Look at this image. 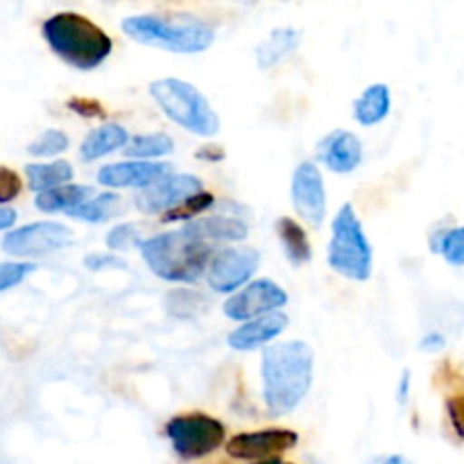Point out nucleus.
I'll return each mask as SVG.
<instances>
[{"label":"nucleus","mask_w":464,"mask_h":464,"mask_svg":"<svg viewBox=\"0 0 464 464\" xmlns=\"http://www.w3.org/2000/svg\"><path fill=\"white\" fill-rule=\"evenodd\" d=\"M315 352L304 340L267 344L261 358L263 401L275 417L290 415L302 406L313 385Z\"/></svg>","instance_id":"nucleus-1"},{"label":"nucleus","mask_w":464,"mask_h":464,"mask_svg":"<svg viewBox=\"0 0 464 464\" xmlns=\"http://www.w3.org/2000/svg\"><path fill=\"white\" fill-rule=\"evenodd\" d=\"M122 32L136 44L177 54H199L216 41V30L190 14H136L122 21Z\"/></svg>","instance_id":"nucleus-2"},{"label":"nucleus","mask_w":464,"mask_h":464,"mask_svg":"<svg viewBox=\"0 0 464 464\" xmlns=\"http://www.w3.org/2000/svg\"><path fill=\"white\" fill-rule=\"evenodd\" d=\"M45 44L68 66L77 71H95L107 62L113 41L91 18L75 12H59L41 27Z\"/></svg>","instance_id":"nucleus-3"},{"label":"nucleus","mask_w":464,"mask_h":464,"mask_svg":"<svg viewBox=\"0 0 464 464\" xmlns=\"http://www.w3.org/2000/svg\"><path fill=\"white\" fill-rule=\"evenodd\" d=\"M139 252L145 266L168 284H198L213 256L211 245L188 231H166L140 240Z\"/></svg>","instance_id":"nucleus-4"},{"label":"nucleus","mask_w":464,"mask_h":464,"mask_svg":"<svg viewBox=\"0 0 464 464\" xmlns=\"http://www.w3.org/2000/svg\"><path fill=\"white\" fill-rule=\"evenodd\" d=\"M150 95L168 121L202 139H213L220 131V116L198 86L177 77H163L150 84Z\"/></svg>","instance_id":"nucleus-5"},{"label":"nucleus","mask_w":464,"mask_h":464,"mask_svg":"<svg viewBox=\"0 0 464 464\" xmlns=\"http://www.w3.org/2000/svg\"><path fill=\"white\" fill-rule=\"evenodd\" d=\"M331 270L349 281H370L374 272V247L365 234L353 204H343L331 220V240L326 249Z\"/></svg>","instance_id":"nucleus-6"},{"label":"nucleus","mask_w":464,"mask_h":464,"mask_svg":"<svg viewBox=\"0 0 464 464\" xmlns=\"http://www.w3.org/2000/svg\"><path fill=\"white\" fill-rule=\"evenodd\" d=\"M166 435L177 456L184 460H199L225 444L227 429L216 417L188 412L172 417L166 424Z\"/></svg>","instance_id":"nucleus-7"},{"label":"nucleus","mask_w":464,"mask_h":464,"mask_svg":"<svg viewBox=\"0 0 464 464\" xmlns=\"http://www.w3.org/2000/svg\"><path fill=\"white\" fill-rule=\"evenodd\" d=\"M71 243V227L54 220H41L23 225L18 229H9V234H5L3 238V249L12 258L27 261V258L48 256V254L59 252Z\"/></svg>","instance_id":"nucleus-8"},{"label":"nucleus","mask_w":464,"mask_h":464,"mask_svg":"<svg viewBox=\"0 0 464 464\" xmlns=\"http://www.w3.org/2000/svg\"><path fill=\"white\" fill-rule=\"evenodd\" d=\"M261 266V254L252 247H225L216 252L208 261L207 284L213 293L229 295L252 281Z\"/></svg>","instance_id":"nucleus-9"},{"label":"nucleus","mask_w":464,"mask_h":464,"mask_svg":"<svg viewBox=\"0 0 464 464\" xmlns=\"http://www.w3.org/2000/svg\"><path fill=\"white\" fill-rule=\"evenodd\" d=\"M288 304V293L272 279H254L245 284L225 302L222 311L234 322H249L254 317L281 311Z\"/></svg>","instance_id":"nucleus-10"},{"label":"nucleus","mask_w":464,"mask_h":464,"mask_svg":"<svg viewBox=\"0 0 464 464\" xmlns=\"http://www.w3.org/2000/svg\"><path fill=\"white\" fill-rule=\"evenodd\" d=\"M290 198H293V207L302 220L308 225L320 227L326 220V186L324 177H322L320 168L313 161H302L293 172V181H290Z\"/></svg>","instance_id":"nucleus-11"},{"label":"nucleus","mask_w":464,"mask_h":464,"mask_svg":"<svg viewBox=\"0 0 464 464\" xmlns=\"http://www.w3.org/2000/svg\"><path fill=\"white\" fill-rule=\"evenodd\" d=\"M202 190L204 184L199 177L188 175V172H170L150 188L140 190L139 198H136V207L145 216H159V213L172 211Z\"/></svg>","instance_id":"nucleus-12"},{"label":"nucleus","mask_w":464,"mask_h":464,"mask_svg":"<svg viewBox=\"0 0 464 464\" xmlns=\"http://www.w3.org/2000/svg\"><path fill=\"white\" fill-rule=\"evenodd\" d=\"M299 435L290 429H263L238 433L227 442V453L236 460H272L297 447Z\"/></svg>","instance_id":"nucleus-13"},{"label":"nucleus","mask_w":464,"mask_h":464,"mask_svg":"<svg viewBox=\"0 0 464 464\" xmlns=\"http://www.w3.org/2000/svg\"><path fill=\"white\" fill-rule=\"evenodd\" d=\"M172 166L166 161H122L109 163L98 170V181L107 188H139L145 190L166 175H170Z\"/></svg>","instance_id":"nucleus-14"},{"label":"nucleus","mask_w":464,"mask_h":464,"mask_svg":"<svg viewBox=\"0 0 464 464\" xmlns=\"http://www.w3.org/2000/svg\"><path fill=\"white\" fill-rule=\"evenodd\" d=\"M362 140L349 130H334L317 143V159L335 175H349L362 163Z\"/></svg>","instance_id":"nucleus-15"},{"label":"nucleus","mask_w":464,"mask_h":464,"mask_svg":"<svg viewBox=\"0 0 464 464\" xmlns=\"http://www.w3.org/2000/svg\"><path fill=\"white\" fill-rule=\"evenodd\" d=\"M288 315L284 311L267 313V315L254 317V320L245 322L238 329L231 331L227 343L236 352H254V349L267 347L275 338H279L285 329H288Z\"/></svg>","instance_id":"nucleus-16"},{"label":"nucleus","mask_w":464,"mask_h":464,"mask_svg":"<svg viewBox=\"0 0 464 464\" xmlns=\"http://www.w3.org/2000/svg\"><path fill=\"white\" fill-rule=\"evenodd\" d=\"M184 231L199 238L202 243H238L249 236L247 222L234 216H199L186 222Z\"/></svg>","instance_id":"nucleus-17"},{"label":"nucleus","mask_w":464,"mask_h":464,"mask_svg":"<svg viewBox=\"0 0 464 464\" xmlns=\"http://www.w3.org/2000/svg\"><path fill=\"white\" fill-rule=\"evenodd\" d=\"M392 111V93L383 82L370 84L356 100H353V118L358 125L374 127L383 122Z\"/></svg>","instance_id":"nucleus-18"},{"label":"nucleus","mask_w":464,"mask_h":464,"mask_svg":"<svg viewBox=\"0 0 464 464\" xmlns=\"http://www.w3.org/2000/svg\"><path fill=\"white\" fill-rule=\"evenodd\" d=\"M127 140H130V131L125 127L118 125V122H107V125L95 127L86 134V139L82 140L80 154L86 163L98 161V159L125 148Z\"/></svg>","instance_id":"nucleus-19"},{"label":"nucleus","mask_w":464,"mask_h":464,"mask_svg":"<svg viewBox=\"0 0 464 464\" xmlns=\"http://www.w3.org/2000/svg\"><path fill=\"white\" fill-rule=\"evenodd\" d=\"M299 44H302V32L295 30V27H276L267 39H263L256 45L258 68L267 71V68L276 66L285 57H290L299 48Z\"/></svg>","instance_id":"nucleus-20"},{"label":"nucleus","mask_w":464,"mask_h":464,"mask_svg":"<svg viewBox=\"0 0 464 464\" xmlns=\"http://www.w3.org/2000/svg\"><path fill=\"white\" fill-rule=\"evenodd\" d=\"M275 231H276V238H279L285 258H288L293 266L302 267V266H306V263H311V258H313L311 240H308L306 229H304L297 220H293V218H288V216L279 218V220L275 222Z\"/></svg>","instance_id":"nucleus-21"},{"label":"nucleus","mask_w":464,"mask_h":464,"mask_svg":"<svg viewBox=\"0 0 464 464\" xmlns=\"http://www.w3.org/2000/svg\"><path fill=\"white\" fill-rule=\"evenodd\" d=\"M95 195L93 186L86 184H63L53 190H45L34 198V207L44 213H68L84 204Z\"/></svg>","instance_id":"nucleus-22"},{"label":"nucleus","mask_w":464,"mask_h":464,"mask_svg":"<svg viewBox=\"0 0 464 464\" xmlns=\"http://www.w3.org/2000/svg\"><path fill=\"white\" fill-rule=\"evenodd\" d=\"M25 177L30 190H34L39 195L45 193V190L57 188V186L71 184L72 177H75V170H72V166L68 161L57 159V161L50 163H27Z\"/></svg>","instance_id":"nucleus-23"},{"label":"nucleus","mask_w":464,"mask_h":464,"mask_svg":"<svg viewBox=\"0 0 464 464\" xmlns=\"http://www.w3.org/2000/svg\"><path fill=\"white\" fill-rule=\"evenodd\" d=\"M118 211H121V195L109 190V193L93 195V198L86 199L84 204H80L77 208L68 211L66 216L82 222H89V225H100V222L111 220Z\"/></svg>","instance_id":"nucleus-24"},{"label":"nucleus","mask_w":464,"mask_h":464,"mask_svg":"<svg viewBox=\"0 0 464 464\" xmlns=\"http://www.w3.org/2000/svg\"><path fill=\"white\" fill-rule=\"evenodd\" d=\"M125 154L131 159H139V161H145V159H161L172 154L175 150V140L170 139L163 131H154V134H139L134 139L127 140Z\"/></svg>","instance_id":"nucleus-25"},{"label":"nucleus","mask_w":464,"mask_h":464,"mask_svg":"<svg viewBox=\"0 0 464 464\" xmlns=\"http://www.w3.org/2000/svg\"><path fill=\"white\" fill-rule=\"evenodd\" d=\"M433 249L453 267L464 266V229L453 227V229L442 231L433 238Z\"/></svg>","instance_id":"nucleus-26"},{"label":"nucleus","mask_w":464,"mask_h":464,"mask_svg":"<svg viewBox=\"0 0 464 464\" xmlns=\"http://www.w3.org/2000/svg\"><path fill=\"white\" fill-rule=\"evenodd\" d=\"M68 150V136L63 134L62 130H45L27 145V152L32 157H41V159H48V157H57V154L66 152Z\"/></svg>","instance_id":"nucleus-27"},{"label":"nucleus","mask_w":464,"mask_h":464,"mask_svg":"<svg viewBox=\"0 0 464 464\" xmlns=\"http://www.w3.org/2000/svg\"><path fill=\"white\" fill-rule=\"evenodd\" d=\"M208 207H213V195L211 193H198L193 195V198L186 199L184 204H179L177 208H172V211H168L166 216H163V220L166 222H172V220H195V218L202 216L204 211H207Z\"/></svg>","instance_id":"nucleus-28"},{"label":"nucleus","mask_w":464,"mask_h":464,"mask_svg":"<svg viewBox=\"0 0 464 464\" xmlns=\"http://www.w3.org/2000/svg\"><path fill=\"white\" fill-rule=\"evenodd\" d=\"M36 270L34 263L30 261H5L0 263V293L12 290L25 281L27 275Z\"/></svg>","instance_id":"nucleus-29"},{"label":"nucleus","mask_w":464,"mask_h":464,"mask_svg":"<svg viewBox=\"0 0 464 464\" xmlns=\"http://www.w3.org/2000/svg\"><path fill=\"white\" fill-rule=\"evenodd\" d=\"M140 243V231L139 227L131 225V222H125V225L113 227L107 234V247L111 252H127L131 247H139Z\"/></svg>","instance_id":"nucleus-30"},{"label":"nucleus","mask_w":464,"mask_h":464,"mask_svg":"<svg viewBox=\"0 0 464 464\" xmlns=\"http://www.w3.org/2000/svg\"><path fill=\"white\" fill-rule=\"evenodd\" d=\"M23 179L16 170L9 166H0V207H7L9 202L21 195Z\"/></svg>","instance_id":"nucleus-31"},{"label":"nucleus","mask_w":464,"mask_h":464,"mask_svg":"<svg viewBox=\"0 0 464 464\" xmlns=\"http://www.w3.org/2000/svg\"><path fill=\"white\" fill-rule=\"evenodd\" d=\"M84 266L89 267L91 272H102V270H125L127 263L122 261L121 256H116V254L104 252V254H91V256H86Z\"/></svg>","instance_id":"nucleus-32"},{"label":"nucleus","mask_w":464,"mask_h":464,"mask_svg":"<svg viewBox=\"0 0 464 464\" xmlns=\"http://www.w3.org/2000/svg\"><path fill=\"white\" fill-rule=\"evenodd\" d=\"M68 109H72L75 113L84 118H100L104 113L102 104L98 100H89V98H71L68 100Z\"/></svg>","instance_id":"nucleus-33"},{"label":"nucleus","mask_w":464,"mask_h":464,"mask_svg":"<svg viewBox=\"0 0 464 464\" xmlns=\"http://www.w3.org/2000/svg\"><path fill=\"white\" fill-rule=\"evenodd\" d=\"M18 220V213L9 207H0V231L14 229Z\"/></svg>","instance_id":"nucleus-34"},{"label":"nucleus","mask_w":464,"mask_h":464,"mask_svg":"<svg viewBox=\"0 0 464 464\" xmlns=\"http://www.w3.org/2000/svg\"><path fill=\"white\" fill-rule=\"evenodd\" d=\"M420 347L424 349V352H435V349H442L444 347V335H440V334L426 335V338L421 340Z\"/></svg>","instance_id":"nucleus-35"},{"label":"nucleus","mask_w":464,"mask_h":464,"mask_svg":"<svg viewBox=\"0 0 464 464\" xmlns=\"http://www.w3.org/2000/svg\"><path fill=\"white\" fill-rule=\"evenodd\" d=\"M447 411H449V415H451L453 426H456L458 438H462V426H460V401H456V399H453V401H449V403H447Z\"/></svg>","instance_id":"nucleus-36"},{"label":"nucleus","mask_w":464,"mask_h":464,"mask_svg":"<svg viewBox=\"0 0 464 464\" xmlns=\"http://www.w3.org/2000/svg\"><path fill=\"white\" fill-rule=\"evenodd\" d=\"M198 157L199 159H213V161H222V159H225V152L218 148H211V145H207V148L199 150Z\"/></svg>","instance_id":"nucleus-37"},{"label":"nucleus","mask_w":464,"mask_h":464,"mask_svg":"<svg viewBox=\"0 0 464 464\" xmlns=\"http://www.w3.org/2000/svg\"><path fill=\"white\" fill-rule=\"evenodd\" d=\"M408 392H411V372L406 370L401 376V383H399V401L406 403Z\"/></svg>","instance_id":"nucleus-38"},{"label":"nucleus","mask_w":464,"mask_h":464,"mask_svg":"<svg viewBox=\"0 0 464 464\" xmlns=\"http://www.w3.org/2000/svg\"><path fill=\"white\" fill-rule=\"evenodd\" d=\"M383 464H412V462L403 456H390V458H385Z\"/></svg>","instance_id":"nucleus-39"},{"label":"nucleus","mask_w":464,"mask_h":464,"mask_svg":"<svg viewBox=\"0 0 464 464\" xmlns=\"http://www.w3.org/2000/svg\"><path fill=\"white\" fill-rule=\"evenodd\" d=\"M256 464H290V462L279 460V458H272V460H261V462H256Z\"/></svg>","instance_id":"nucleus-40"}]
</instances>
